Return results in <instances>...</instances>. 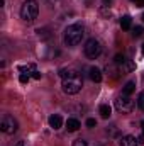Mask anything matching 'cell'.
I'll return each mask as SVG.
<instances>
[{
  "mask_svg": "<svg viewBox=\"0 0 144 146\" xmlns=\"http://www.w3.org/2000/svg\"><path fill=\"white\" fill-rule=\"evenodd\" d=\"M83 36H85V27H83V24L76 22V24H71V26H68V27L65 29L63 41H65L66 46L73 48V46H78V44L81 42Z\"/></svg>",
  "mask_w": 144,
  "mask_h": 146,
  "instance_id": "cell-1",
  "label": "cell"
},
{
  "mask_svg": "<svg viewBox=\"0 0 144 146\" xmlns=\"http://www.w3.org/2000/svg\"><path fill=\"white\" fill-rule=\"evenodd\" d=\"M81 87H83V80H81L78 72H75L73 75L66 76V78H63V92L68 94V95L78 94L81 90Z\"/></svg>",
  "mask_w": 144,
  "mask_h": 146,
  "instance_id": "cell-2",
  "label": "cell"
},
{
  "mask_svg": "<svg viewBox=\"0 0 144 146\" xmlns=\"http://www.w3.org/2000/svg\"><path fill=\"white\" fill-rule=\"evenodd\" d=\"M39 14V5L36 0H26L20 7V17L26 22H32Z\"/></svg>",
  "mask_w": 144,
  "mask_h": 146,
  "instance_id": "cell-3",
  "label": "cell"
},
{
  "mask_svg": "<svg viewBox=\"0 0 144 146\" xmlns=\"http://www.w3.org/2000/svg\"><path fill=\"white\" fill-rule=\"evenodd\" d=\"M85 56L87 58H90V60H95V58H98L100 54H102V44H100V41L98 39H95V37H92V39H88L87 42H85Z\"/></svg>",
  "mask_w": 144,
  "mask_h": 146,
  "instance_id": "cell-4",
  "label": "cell"
},
{
  "mask_svg": "<svg viewBox=\"0 0 144 146\" xmlns=\"http://www.w3.org/2000/svg\"><path fill=\"white\" fill-rule=\"evenodd\" d=\"M0 129H2V133H5V134H14V133L17 131V121H15L12 115L5 114V115L2 117V121H0Z\"/></svg>",
  "mask_w": 144,
  "mask_h": 146,
  "instance_id": "cell-5",
  "label": "cell"
},
{
  "mask_svg": "<svg viewBox=\"0 0 144 146\" xmlns=\"http://www.w3.org/2000/svg\"><path fill=\"white\" fill-rule=\"evenodd\" d=\"M115 109L119 110L120 114H129L134 109V100H131L127 95H120L117 100H115Z\"/></svg>",
  "mask_w": 144,
  "mask_h": 146,
  "instance_id": "cell-6",
  "label": "cell"
},
{
  "mask_svg": "<svg viewBox=\"0 0 144 146\" xmlns=\"http://www.w3.org/2000/svg\"><path fill=\"white\" fill-rule=\"evenodd\" d=\"M49 126H51L53 129H59V127L63 126V119H61V115H59V114H53V115L49 117Z\"/></svg>",
  "mask_w": 144,
  "mask_h": 146,
  "instance_id": "cell-7",
  "label": "cell"
},
{
  "mask_svg": "<svg viewBox=\"0 0 144 146\" xmlns=\"http://www.w3.org/2000/svg\"><path fill=\"white\" fill-rule=\"evenodd\" d=\"M81 127V124H80V121L78 119H75V117H70L68 121H66V129L70 131V133H75V131H78Z\"/></svg>",
  "mask_w": 144,
  "mask_h": 146,
  "instance_id": "cell-8",
  "label": "cell"
},
{
  "mask_svg": "<svg viewBox=\"0 0 144 146\" xmlns=\"http://www.w3.org/2000/svg\"><path fill=\"white\" fill-rule=\"evenodd\" d=\"M117 66H119V72L122 73V75H124V73H131L134 70V63L129 61V60H126L124 63H120V65H117Z\"/></svg>",
  "mask_w": 144,
  "mask_h": 146,
  "instance_id": "cell-9",
  "label": "cell"
},
{
  "mask_svg": "<svg viewBox=\"0 0 144 146\" xmlns=\"http://www.w3.org/2000/svg\"><path fill=\"white\" fill-rule=\"evenodd\" d=\"M90 80H92V82H97V83L102 82V72H100L97 66H92V68H90Z\"/></svg>",
  "mask_w": 144,
  "mask_h": 146,
  "instance_id": "cell-10",
  "label": "cell"
},
{
  "mask_svg": "<svg viewBox=\"0 0 144 146\" xmlns=\"http://www.w3.org/2000/svg\"><path fill=\"white\" fill-rule=\"evenodd\" d=\"M119 146H137V139L134 136H124L120 139V145Z\"/></svg>",
  "mask_w": 144,
  "mask_h": 146,
  "instance_id": "cell-11",
  "label": "cell"
},
{
  "mask_svg": "<svg viewBox=\"0 0 144 146\" xmlns=\"http://www.w3.org/2000/svg\"><path fill=\"white\" fill-rule=\"evenodd\" d=\"M134 90H136V83H134V82H127V83L124 85V88H122V95H127V97H129Z\"/></svg>",
  "mask_w": 144,
  "mask_h": 146,
  "instance_id": "cell-12",
  "label": "cell"
},
{
  "mask_svg": "<svg viewBox=\"0 0 144 146\" xmlns=\"http://www.w3.org/2000/svg\"><path fill=\"white\" fill-rule=\"evenodd\" d=\"M98 112H100V115H102L104 119H108L110 114H112V109H110V106H107V104H102V106L98 107Z\"/></svg>",
  "mask_w": 144,
  "mask_h": 146,
  "instance_id": "cell-13",
  "label": "cell"
},
{
  "mask_svg": "<svg viewBox=\"0 0 144 146\" xmlns=\"http://www.w3.org/2000/svg\"><path fill=\"white\" fill-rule=\"evenodd\" d=\"M131 24H132V19H131L129 15H124V17L120 19V27H122L124 31H127V29H131Z\"/></svg>",
  "mask_w": 144,
  "mask_h": 146,
  "instance_id": "cell-14",
  "label": "cell"
},
{
  "mask_svg": "<svg viewBox=\"0 0 144 146\" xmlns=\"http://www.w3.org/2000/svg\"><path fill=\"white\" fill-rule=\"evenodd\" d=\"M126 60H127V58H126L124 54H115V58H114V63H115V65H120V63H124Z\"/></svg>",
  "mask_w": 144,
  "mask_h": 146,
  "instance_id": "cell-15",
  "label": "cell"
},
{
  "mask_svg": "<svg viewBox=\"0 0 144 146\" xmlns=\"http://www.w3.org/2000/svg\"><path fill=\"white\" fill-rule=\"evenodd\" d=\"M19 70H20V72H27V75H29V72H36V66H34V65H27V66H20V68H19Z\"/></svg>",
  "mask_w": 144,
  "mask_h": 146,
  "instance_id": "cell-16",
  "label": "cell"
},
{
  "mask_svg": "<svg viewBox=\"0 0 144 146\" xmlns=\"http://www.w3.org/2000/svg\"><path fill=\"white\" fill-rule=\"evenodd\" d=\"M137 106H139L141 110H144V92H141L139 97H137Z\"/></svg>",
  "mask_w": 144,
  "mask_h": 146,
  "instance_id": "cell-17",
  "label": "cell"
},
{
  "mask_svg": "<svg viewBox=\"0 0 144 146\" xmlns=\"http://www.w3.org/2000/svg\"><path fill=\"white\" fill-rule=\"evenodd\" d=\"M132 31H134V33H132V34H134V36H136V37L143 36V33H144V29H143V27H141V26H137V27H134V29H132Z\"/></svg>",
  "mask_w": 144,
  "mask_h": 146,
  "instance_id": "cell-18",
  "label": "cell"
},
{
  "mask_svg": "<svg viewBox=\"0 0 144 146\" xmlns=\"http://www.w3.org/2000/svg\"><path fill=\"white\" fill-rule=\"evenodd\" d=\"M19 80H20V83H27V82H29V75H26V73H20Z\"/></svg>",
  "mask_w": 144,
  "mask_h": 146,
  "instance_id": "cell-19",
  "label": "cell"
},
{
  "mask_svg": "<svg viewBox=\"0 0 144 146\" xmlns=\"http://www.w3.org/2000/svg\"><path fill=\"white\" fill-rule=\"evenodd\" d=\"M73 146H88V145H87L85 139H76V141L73 143Z\"/></svg>",
  "mask_w": 144,
  "mask_h": 146,
  "instance_id": "cell-20",
  "label": "cell"
},
{
  "mask_svg": "<svg viewBox=\"0 0 144 146\" xmlns=\"http://www.w3.org/2000/svg\"><path fill=\"white\" fill-rule=\"evenodd\" d=\"M95 124H97V121H95V119H88V121H87V126H88V127H93Z\"/></svg>",
  "mask_w": 144,
  "mask_h": 146,
  "instance_id": "cell-21",
  "label": "cell"
},
{
  "mask_svg": "<svg viewBox=\"0 0 144 146\" xmlns=\"http://www.w3.org/2000/svg\"><path fill=\"white\" fill-rule=\"evenodd\" d=\"M136 3V7H144V0H132Z\"/></svg>",
  "mask_w": 144,
  "mask_h": 146,
  "instance_id": "cell-22",
  "label": "cell"
},
{
  "mask_svg": "<svg viewBox=\"0 0 144 146\" xmlns=\"http://www.w3.org/2000/svg\"><path fill=\"white\" fill-rule=\"evenodd\" d=\"M32 78H36V80H39V78H41V73H39V72L36 70V72L32 73Z\"/></svg>",
  "mask_w": 144,
  "mask_h": 146,
  "instance_id": "cell-23",
  "label": "cell"
},
{
  "mask_svg": "<svg viewBox=\"0 0 144 146\" xmlns=\"http://www.w3.org/2000/svg\"><path fill=\"white\" fill-rule=\"evenodd\" d=\"M15 146H24V143H22V141H19V143H17Z\"/></svg>",
  "mask_w": 144,
  "mask_h": 146,
  "instance_id": "cell-24",
  "label": "cell"
},
{
  "mask_svg": "<svg viewBox=\"0 0 144 146\" xmlns=\"http://www.w3.org/2000/svg\"><path fill=\"white\" fill-rule=\"evenodd\" d=\"M141 49H143V56H144V44H143V46H141Z\"/></svg>",
  "mask_w": 144,
  "mask_h": 146,
  "instance_id": "cell-25",
  "label": "cell"
},
{
  "mask_svg": "<svg viewBox=\"0 0 144 146\" xmlns=\"http://www.w3.org/2000/svg\"><path fill=\"white\" fill-rule=\"evenodd\" d=\"M143 131H144V121H143Z\"/></svg>",
  "mask_w": 144,
  "mask_h": 146,
  "instance_id": "cell-26",
  "label": "cell"
},
{
  "mask_svg": "<svg viewBox=\"0 0 144 146\" xmlns=\"http://www.w3.org/2000/svg\"><path fill=\"white\" fill-rule=\"evenodd\" d=\"M143 19H144V15H143Z\"/></svg>",
  "mask_w": 144,
  "mask_h": 146,
  "instance_id": "cell-27",
  "label": "cell"
}]
</instances>
